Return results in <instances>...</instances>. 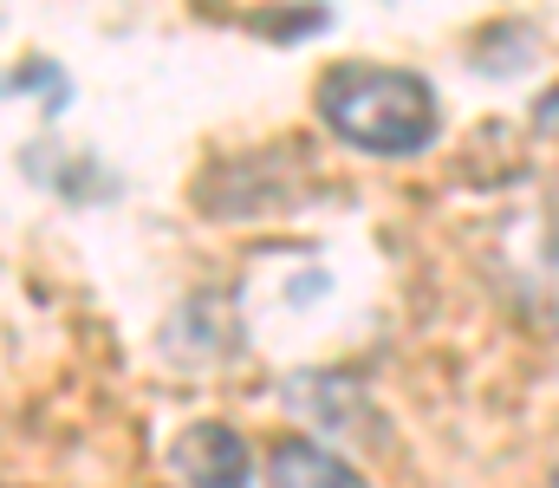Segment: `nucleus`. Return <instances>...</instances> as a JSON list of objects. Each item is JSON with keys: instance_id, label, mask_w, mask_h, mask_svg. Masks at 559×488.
<instances>
[{"instance_id": "nucleus-1", "label": "nucleus", "mask_w": 559, "mask_h": 488, "mask_svg": "<svg viewBox=\"0 0 559 488\" xmlns=\"http://www.w3.org/2000/svg\"><path fill=\"white\" fill-rule=\"evenodd\" d=\"M319 118L332 138L371 157H417L436 144V124H442L429 79L404 66H358V59L319 79Z\"/></svg>"}, {"instance_id": "nucleus-2", "label": "nucleus", "mask_w": 559, "mask_h": 488, "mask_svg": "<svg viewBox=\"0 0 559 488\" xmlns=\"http://www.w3.org/2000/svg\"><path fill=\"white\" fill-rule=\"evenodd\" d=\"M169 469H176V483L182 488H248L254 483V469H248V443H241V430L222 424V417L189 424V430L169 443Z\"/></svg>"}, {"instance_id": "nucleus-3", "label": "nucleus", "mask_w": 559, "mask_h": 488, "mask_svg": "<svg viewBox=\"0 0 559 488\" xmlns=\"http://www.w3.org/2000/svg\"><path fill=\"white\" fill-rule=\"evenodd\" d=\"M267 488H365V476L312 437H280L267 456Z\"/></svg>"}, {"instance_id": "nucleus-4", "label": "nucleus", "mask_w": 559, "mask_h": 488, "mask_svg": "<svg viewBox=\"0 0 559 488\" xmlns=\"http://www.w3.org/2000/svg\"><path fill=\"white\" fill-rule=\"evenodd\" d=\"M13 92H39V98H46V111H59V105H66V79H59L46 59H26V66L13 72Z\"/></svg>"}, {"instance_id": "nucleus-5", "label": "nucleus", "mask_w": 559, "mask_h": 488, "mask_svg": "<svg viewBox=\"0 0 559 488\" xmlns=\"http://www.w3.org/2000/svg\"><path fill=\"white\" fill-rule=\"evenodd\" d=\"M554 488H559V469H554Z\"/></svg>"}]
</instances>
